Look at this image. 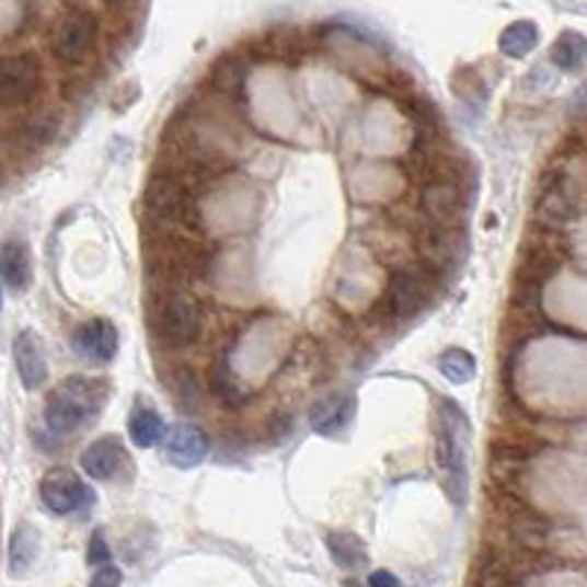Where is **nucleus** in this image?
Instances as JSON below:
<instances>
[{
    "instance_id": "f257e3e1",
    "label": "nucleus",
    "mask_w": 587,
    "mask_h": 587,
    "mask_svg": "<svg viewBox=\"0 0 587 587\" xmlns=\"http://www.w3.org/2000/svg\"><path fill=\"white\" fill-rule=\"evenodd\" d=\"M110 400V385L106 379L92 377H68L59 385L47 391L45 403V426L56 438H68L73 431H80L83 426L103 412V405Z\"/></svg>"
},
{
    "instance_id": "f03ea898",
    "label": "nucleus",
    "mask_w": 587,
    "mask_h": 587,
    "mask_svg": "<svg viewBox=\"0 0 587 587\" xmlns=\"http://www.w3.org/2000/svg\"><path fill=\"white\" fill-rule=\"evenodd\" d=\"M435 450H438V468L444 476V491L452 499V505L468 503L470 491V417L461 412L452 400H444L438 405V438H435Z\"/></svg>"
},
{
    "instance_id": "7ed1b4c3",
    "label": "nucleus",
    "mask_w": 587,
    "mask_h": 587,
    "mask_svg": "<svg viewBox=\"0 0 587 587\" xmlns=\"http://www.w3.org/2000/svg\"><path fill=\"white\" fill-rule=\"evenodd\" d=\"M94 42H97V19L85 10H68L54 24L50 50L59 62L80 65L89 59Z\"/></svg>"
},
{
    "instance_id": "20e7f679",
    "label": "nucleus",
    "mask_w": 587,
    "mask_h": 587,
    "mask_svg": "<svg viewBox=\"0 0 587 587\" xmlns=\"http://www.w3.org/2000/svg\"><path fill=\"white\" fill-rule=\"evenodd\" d=\"M38 496L47 511L56 517H68L89 508L94 503L92 487L85 485L83 479L77 476L71 468H54L47 470L42 482H38Z\"/></svg>"
},
{
    "instance_id": "39448f33",
    "label": "nucleus",
    "mask_w": 587,
    "mask_h": 587,
    "mask_svg": "<svg viewBox=\"0 0 587 587\" xmlns=\"http://www.w3.org/2000/svg\"><path fill=\"white\" fill-rule=\"evenodd\" d=\"M42 85V62L33 54L7 56L0 65V103L7 110L24 106Z\"/></svg>"
},
{
    "instance_id": "423d86ee",
    "label": "nucleus",
    "mask_w": 587,
    "mask_h": 587,
    "mask_svg": "<svg viewBox=\"0 0 587 587\" xmlns=\"http://www.w3.org/2000/svg\"><path fill=\"white\" fill-rule=\"evenodd\" d=\"M203 330V312L194 297L174 294L159 314V335L168 347H188Z\"/></svg>"
},
{
    "instance_id": "0eeeda50",
    "label": "nucleus",
    "mask_w": 587,
    "mask_h": 587,
    "mask_svg": "<svg viewBox=\"0 0 587 587\" xmlns=\"http://www.w3.org/2000/svg\"><path fill=\"white\" fill-rule=\"evenodd\" d=\"M73 349L94 365H110L118 353V330L106 318H92L80 323L71 335Z\"/></svg>"
},
{
    "instance_id": "6e6552de",
    "label": "nucleus",
    "mask_w": 587,
    "mask_h": 587,
    "mask_svg": "<svg viewBox=\"0 0 587 587\" xmlns=\"http://www.w3.org/2000/svg\"><path fill=\"white\" fill-rule=\"evenodd\" d=\"M12 358H15L21 385L27 388V391H38V388L47 385V358L36 332L21 330L15 335V341H12Z\"/></svg>"
},
{
    "instance_id": "1a4fd4ad",
    "label": "nucleus",
    "mask_w": 587,
    "mask_h": 587,
    "mask_svg": "<svg viewBox=\"0 0 587 587\" xmlns=\"http://www.w3.org/2000/svg\"><path fill=\"white\" fill-rule=\"evenodd\" d=\"M423 297H426V279H423L421 271H412V267L396 271L391 276V285H388V314L396 318V321L414 318V314L421 312Z\"/></svg>"
},
{
    "instance_id": "9d476101",
    "label": "nucleus",
    "mask_w": 587,
    "mask_h": 587,
    "mask_svg": "<svg viewBox=\"0 0 587 587\" xmlns=\"http://www.w3.org/2000/svg\"><path fill=\"white\" fill-rule=\"evenodd\" d=\"M165 456L168 461L180 470H192L206 461L209 456V438L206 431L188 423H180L174 429H168L165 435Z\"/></svg>"
},
{
    "instance_id": "9b49d317",
    "label": "nucleus",
    "mask_w": 587,
    "mask_h": 587,
    "mask_svg": "<svg viewBox=\"0 0 587 587\" xmlns=\"http://www.w3.org/2000/svg\"><path fill=\"white\" fill-rule=\"evenodd\" d=\"M538 220L555 230L576 220V197L569 192L567 176H552L550 183L543 185L541 197H538Z\"/></svg>"
},
{
    "instance_id": "f8f14e48",
    "label": "nucleus",
    "mask_w": 587,
    "mask_h": 587,
    "mask_svg": "<svg viewBox=\"0 0 587 587\" xmlns=\"http://www.w3.org/2000/svg\"><path fill=\"white\" fill-rule=\"evenodd\" d=\"M80 464H83L85 476L94 479V482H110L127 464V452H124L118 438L106 435V438H97L85 447Z\"/></svg>"
},
{
    "instance_id": "ddd939ff",
    "label": "nucleus",
    "mask_w": 587,
    "mask_h": 587,
    "mask_svg": "<svg viewBox=\"0 0 587 587\" xmlns=\"http://www.w3.org/2000/svg\"><path fill=\"white\" fill-rule=\"evenodd\" d=\"M59 127H62V115L56 110H42L38 115L21 124L15 138H12V150L21 153V157H33L59 136Z\"/></svg>"
},
{
    "instance_id": "4468645a",
    "label": "nucleus",
    "mask_w": 587,
    "mask_h": 587,
    "mask_svg": "<svg viewBox=\"0 0 587 587\" xmlns=\"http://www.w3.org/2000/svg\"><path fill=\"white\" fill-rule=\"evenodd\" d=\"M0 276L10 294L27 291L33 283V256L24 239H7L0 250Z\"/></svg>"
},
{
    "instance_id": "2eb2a0df",
    "label": "nucleus",
    "mask_w": 587,
    "mask_h": 587,
    "mask_svg": "<svg viewBox=\"0 0 587 587\" xmlns=\"http://www.w3.org/2000/svg\"><path fill=\"white\" fill-rule=\"evenodd\" d=\"M147 211L162 223H176L185 215V192L174 176H157L147 188Z\"/></svg>"
},
{
    "instance_id": "dca6fc26",
    "label": "nucleus",
    "mask_w": 587,
    "mask_h": 587,
    "mask_svg": "<svg viewBox=\"0 0 587 587\" xmlns=\"http://www.w3.org/2000/svg\"><path fill=\"white\" fill-rule=\"evenodd\" d=\"M353 408H356L353 396L330 394L312 405L309 421H312V426L321 431V435H332V431H341L347 426L349 417H353Z\"/></svg>"
},
{
    "instance_id": "f3484780",
    "label": "nucleus",
    "mask_w": 587,
    "mask_h": 587,
    "mask_svg": "<svg viewBox=\"0 0 587 587\" xmlns=\"http://www.w3.org/2000/svg\"><path fill=\"white\" fill-rule=\"evenodd\" d=\"M38 546H42V538H38V529L33 523L15 526V532L10 538V555H7V567H10L12 578H21L27 573L38 559Z\"/></svg>"
},
{
    "instance_id": "a211bd4d",
    "label": "nucleus",
    "mask_w": 587,
    "mask_h": 587,
    "mask_svg": "<svg viewBox=\"0 0 587 587\" xmlns=\"http://www.w3.org/2000/svg\"><path fill=\"white\" fill-rule=\"evenodd\" d=\"M127 431H129V440L136 444L138 450H150V447H157L159 440L168 435L165 421L159 417V412H153V408L145 403H138L136 408L129 412Z\"/></svg>"
},
{
    "instance_id": "6ab92c4d",
    "label": "nucleus",
    "mask_w": 587,
    "mask_h": 587,
    "mask_svg": "<svg viewBox=\"0 0 587 587\" xmlns=\"http://www.w3.org/2000/svg\"><path fill=\"white\" fill-rule=\"evenodd\" d=\"M423 209L429 215L440 230H447L452 218L459 215V192L450 183H431L423 194Z\"/></svg>"
},
{
    "instance_id": "aec40b11",
    "label": "nucleus",
    "mask_w": 587,
    "mask_h": 587,
    "mask_svg": "<svg viewBox=\"0 0 587 587\" xmlns=\"http://www.w3.org/2000/svg\"><path fill=\"white\" fill-rule=\"evenodd\" d=\"M332 561L344 569H361L367 564V546L365 541L353 532H326L323 538Z\"/></svg>"
},
{
    "instance_id": "412c9836",
    "label": "nucleus",
    "mask_w": 587,
    "mask_h": 587,
    "mask_svg": "<svg viewBox=\"0 0 587 587\" xmlns=\"http://www.w3.org/2000/svg\"><path fill=\"white\" fill-rule=\"evenodd\" d=\"M552 65L561 71H578L587 62V38L576 30H567L552 45Z\"/></svg>"
},
{
    "instance_id": "4be33fe9",
    "label": "nucleus",
    "mask_w": 587,
    "mask_h": 587,
    "mask_svg": "<svg viewBox=\"0 0 587 587\" xmlns=\"http://www.w3.org/2000/svg\"><path fill=\"white\" fill-rule=\"evenodd\" d=\"M520 585H523L520 569L514 567L508 559H503V555H487V559L479 564L476 587H520Z\"/></svg>"
},
{
    "instance_id": "5701e85b",
    "label": "nucleus",
    "mask_w": 587,
    "mask_h": 587,
    "mask_svg": "<svg viewBox=\"0 0 587 587\" xmlns=\"http://www.w3.org/2000/svg\"><path fill=\"white\" fill-rule=\"evenodd\" d=\"M538 47V27L532 21H514L503 30L499 36V50H503L508 59H523Z\"/></svg>"
},
{
    "instance_id": "b1692460",
    "label": "nucleus",
    "mask_w": 587,
    "mask_h": 587,
    "mask_svg": "<svg viewBox=\"0 0 587 587\" xmlns=\"http://www.w3.org/2000/svg\"><path fill=\"white\" fill-rule=\"evenodd\" d=\"M511 534L514 541L526 546V550H541L546 543V534H550V523L538 517L532 511H520L511 517Z\"/></svg>"
},
{
    "instance_id": "393cba45",
    "label": "nucleus",
    "mask_w": 587,
    "mask_h": 587,
    "mask_svg": "<svg viewBox=\"0 0 587 587\" xmlns=\"http://www.w3.org/2000/svg\"><path fill=\"white\" fill-rule=\"evenodd\" d=\"M438 370L450 379L452 385H464V382L476 377V358H473V353H468V349L450 347L440 353Z\"/></svg>"
},
{
    "instance_id": "a878e982",
    "label": "nucleus",
    "mask_w": 587,
    "mask_h": 587,
    "mask_svg": "<svg viewBox=\"0 0 587 587\" xmlns=\"http://www.w3.org/2000/svg\"><path fill=\"white\" fill-rule=\"evenodd\" d=\"M110 559H112L110 543H106L103 532H94L92 541H89V564L97 569V567H103V564H112Z\"/></svg>"
},
{
    "instance_id": "bb28decb",
    "label": "nucleus",
    "mask_w": 587,
    "mask_h": 587,
    "mask_svg": "<svg viewBox=\"0 0 587 587\" xmlns=\"http://www.w3.org/2000/svg\"><path fill=\"white\" fill-rule=\"evenodd\" d=\"M120 582H124L120 567H115V564H103V567H97L92 573L89 587H120Z\"/></svg>"
},
{
    "instance_id": "cd10ccee",
    "label": "nucleus",
    "mask_w": 587,
    "mask_h": 587,
    "mask_svg": "<svg viewBox=\"0 0 587 587\" xmlns=\"http://www.w3.org/2000/svg\"><path fill=\"white\" fill-rule=\"evenodd\" d=\"M367 587H400V578L391 569H373L367 576Z\"/></svg>"
},
{
    "instance_id": "c85d7f7f",
    "label": "nucleus",
    "mask_w": 587,
    "mask_h": 587,
    "mask_svg": "<svg viewBox=\"0 0 587 587\" xmlns=\"http://www.w3.org/2000/svg\"><path fill=\"white\" fill-rule=\"evenodd\" d=\"M347 587H358V585H356V582H349V585H347Z\"/></svg>"
}]
</instances>
